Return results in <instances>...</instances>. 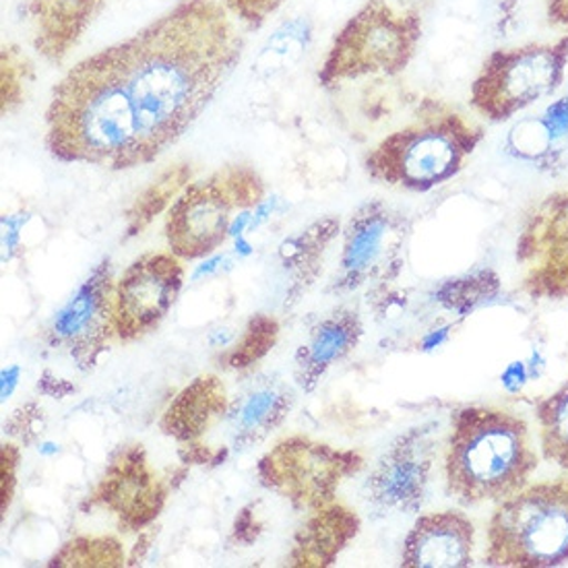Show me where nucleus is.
Returning <instances> with one entry per match:
<instances>
[{"mask_svg": "<svg viewBox=\"0 0 568 568\" xmlns=\"http://www.w3.org/2000/svg\"><path fill=\"white\" fill-rule=\"evenodd\" d=\"M292 405L294 395L284 385H265L248 393L234 409L230 407L227 412L234 447L248 449L256 443H263L284 424Z\"/></svg>", "mask_w": 568, "mask_h": 568, "instance_id": "21", "label": "nucleus"}, {"mask_svg": "<svg viewBox=\"0 0 568 568\" xmlns=\"http://www.w3.org/2000/svg\"><path fill=\"white\" fill-rule=\"evenodd\" d=\"M515 261L529 298L568 300V184L525 213Z\"/></svg>", "mask_w": 568, "mask_h": 568, "instance_id": "10", "label": "nucleus"}, {"mask_svg": "<svg viewBox=\"0 0 568 568\" xmlns=\"http://www.w3.org/2000/svg\"><path fill=\"white\" fill-rule=\"evenodd\" d=\"M280 323L270 314H255L242 331L236 345L224 356V366L230 371H246L265 358L277 344Z\"/></svg>", "mask_w": 568, "mask_h": 568, "instance_id": "27", "label": "nucleus"}, {"mask_svg": "<svg viewBox=\"0 0 568 568\" xmlns=\"http://www.w3.org/2000/svg\"><path fill=\"white\" fill-rule=\"evenodd\" d=\"M168 488L141 445L120 447L93 488L88 507L116 517L120 531L133 534L153 524L164 509Z\"/></svg>", "mask_w": 568, "mask_h": 568, "instance_id": "14", "label": "nucleus"}, {"mask_svg": "<svg viewBox=\"0 0 568 568\" xmlns=\"http://www.w3.org/2000/svg\"><path fill=\"white\" fill-rule=\"evenodd\" d=\"M313 40V26L306 17H298L284 23L275 31L258 52L253 64L258 73L273 75L287 67H296Z\"/></svg>", "mask_w": 568, "mask_h": 568, "instance_id": "25", "label": "nucleus"}, {"mask_svg": "<svg viewBox=\"0 0 568 568\" xmlns=\"http://www.w3.org/2000/svg\"><path fill=\"white\" fill-rule=\"evenodd\" d=\"M529 424L493 405H471L450 419L447 493L467 507L498 505L529 486L538 469Z\"/></svg>", "mask_w": 568, "mask_h": 568, "instance_id": "2", "label": "nucleus"}, {"mask_svg": "<svg viewBox=\"0 0 568 568\" xmlns=\"http://www.w3.org/2000/svg\"><path fill=\"white\" fill-rule=\"evenodd\" d=\"M359 525L358 513L337 500L313 510L308 521L296 534L287 565L296 568L331 567L347 544L358 536Z\"/></svg>", "mask_w": 568, "mask_h": 568, "instance_id": "20", "label": "nucleus"}, {"mask_svg": "<svg viewBox=\"0 0 568 568\" xmlns=\"http://www.w3.org/2000/svg\"><path fill=\"white\" fill-rule=\"evenodd\" d=\"M474 548L476 527L462 510H440L422 515L405 538L402 567H471Z\"/></svg>", "mask_w": 568, "mask_h": 568, "instance_id": "16", "label": "nucleus"}, {"mask_svg": "<svg viewBox=\"0 0 568 568\" xmlns=\"http://www.w3.org/2000/svg\"><path fill=\"white\" fill-rule=\"evenodd\" d=\"M184 284L174 253L139 256L114 287V329L122 344H133L158 329Z\"/></svg>", "mask_w": 568, "mask_h": 568, "instance_id": "12", "label": "nucleus"}, {"mask_svg": "<svg viewBox=\"0 0 568 568\" xmlns=\"http://www.w3.org/2000/svg\"><path fill=\"white\" fill-rule=\"evenodd\" d=\"M362 335L364 327L356 311L342 306L325 314L296 352L294 381L300 389L313 393L321 378L358 347Z\"/></svg>", "mask_w": 568, "mask_h": 568, "instance_id": "17", "label": "nucleus"}, {"mask_svg": "<svg viewBox=\"0 0 568 568\" xmlns=\"http://www.w3.org/2000/svg\"><path fill=\"white\" fill-rule=\"evenodd\" d=\"M180 459H182L184 464L191 465H217L224 462L225 450L213 449V447L203 445L201 440H195V443L182 445Z\"/></svg>", "mask_w": 568, "mask_h": 568, "instance_id": "32", "label": "nucleus"}, {"mask_svg": "<svg viewBox=\"0 0 568 568\" xmlns=\"http://www.w3.org/2000/svg\"><path fill=\"white\" fill-rule=\"evenodd\" d=\"M21 374L19 366H11L2 373V402H7L11 397V393L16 389L17 378Z\"/></svg>", "mask_w": 568, "mask_h": 568, "instance_id": "35", "label": "nucleus"}, {"mask_svg": "<svg viewBox=\"0 0 568 568\" xmlns=\"http://www.w3.org/2000/svg\"><path fill=\"white\" fill-rule=\"evenodd\" d=\"M114 277L105 258L79 285L75 296L54 314L48 344L73 358L79 371L90 373L116 339L114 329Z\"/></svg>", "mask_w": 568, "mask_h": 568, "instance_id": "11", "label": "nucleus"}, {"mask_svg": "<svg viewBox=\"0 0 568 568\" xmlns=\"http://www.w3.org/2000/svg\"><path fill=\"white\" fill-rule=\"evenodd\" d=\"M122 565V544L110 536L71 539L50 560V567L59 568H119Z\"/></svg>", "mask_w": 568, "mask_h": 568, "instance_id": "26", "label": "nucleus"}, {"mask_svg": "<svg viewBox=\"0 0 568 568\" xmlns=\"http://www.w3.org/2000/svg\"><path fill=\"white\" fill-rule=\"evenodd\" d=\"M265 201V182L253 168L227 164L207 179L189 182L165 211L170 253L182 261L211 256L232 236L242 213Z\"/></svg>", "mask_w": 568, "mask_h": 568, "instance_id": "6", "label": "nucleus"}, {"mask_svg": "<svg viewBox=\"0 0 568 568\" xmlns=\"http://www.w3.org/2000/svg\"><path fill=\"white\" fill-rule=\"evenodd\" d=\"M364 457L308 436H287L258 462L261 484L294 509H323L337 500L345 479L358 476Z\"/></svg>", "mask_w": 568, "mask_h": 568, "instance_id": "8", "label": "nucleus"}, {"mask_svg": "<svg viewBox=\"0 0 568 568\" xmlns=\"http://www.w3.org/2000/svg\"><path fill=\"white\" fill-rule=\"evenodd\" d=\"M422 28L416 9L368 0L335 33L318 69L321 88L333 91L368 77L402 75L418 52Z\"/></svg>", "mask_w": 568, "mask_h": 568, "instance_id": "5", "label": "nucleus"}, {"mask_svg": "<svg viewBox=\"0 0 568 568\" xmlns=\"http://www.w3.org/2000/svg\"><path fill=\"white\" fill-rule=\"evenodd\" d=\"M230 412L225 385L215 374H201L168 405L160 430L180 445L201 440Z\"/></svg>", "mask_w": 568, "mask_h": 568, "instance_id": "19", "label": "nucleus"}, {"mask_svg": "<svg viewBox=\"0 0 568 568\" xmlns=\"http://www.w3.org/2000/svg\"><path fill=\"white\" fill-rule=\"evenodd\" d=\"M38 426H44L42 424V409L36 404H30L16 412V416L9 419L4 430L19 438L23 445H31L38 438V434L42 433V430L38 433Z\"/></svg>", "mask_w": 568, "mask_h": 568, "instance_id": "31", "label": "nucleus"}, {"mask_svg": "<svg viewBox=\"0 0 568 568\" xmlns=\"http://www.w3.org/2000/svg\"><path fill=\"white\" fill-rule=\"evenodd\" d=\"M242 50L222 0H180L67 71L45 110V148L112 172L151 164L195 124Z\"/></svg>", "mask_w": 568, "mask_h": 568, "instance_id": "1", "label": "nucleus"}, {"mask_svg": "<svg viewBox=\"0 0 568 568\" xmlns=\"http://www.w3.org/2000/svg\"><path fill=\"white\" fill-rule=\"evenodd\" d=\"M539 449L546 462L568 471V381L536 405Z\"/></svg>", "mask_w": 568, "mask_h": 568, "instance_id": "24", "label": "nucleus"}, {"mask_svg": "<svg viewBox=\"0 0 568 568\" xmlns=\"http://www.w3.org/2000/svg\"><path fill=\"white\" fill-rule=\"evenodd\" d=\"M548 23L568 33V0H546Z\"/></svg>", "mask_w": 568, "mask_h": 568, "instance_id": "34", "label": "nucleus"}, {"mask_svg": "<svg viewBox=\"0 0 568 568\" xmlns=\"http://www.w3.org/2000/svg\"><path fill=\"white\" fill-rule=\"evenodd\" d=\"M486 565L552 568L568 562V474L498 503L486 529Z\"/></svg>", "mask_w": 568, "mask_h": 568, "instance_id": "4", "label": "nucleus"}, {"mask_svg": "<svg viewBox=\"0 0 568 568\" xmlns=\"http://www.w3.org/2000/svg\"><path fill=\"white\" fill-rule=\"evenodd\" d=\"M2 114L13 112L23 102L31 81V62L17 45L2 48Z\"/></svg>", "mask_w": 568, "mask_h": 568, "instance_id": "28", "label": "nucleus"}, {"mask_svg": "<svg viewBox=\"0 0 568 568\" xmlns=\"http://www.w3.org/2000/svg\"><path fill=\"white\" fill-rule=\"evenodd\" d=\"M505 151L544 176L558 179L568 174V85L538 114L519 119L510 126Z\"/></svg>", "mask_w": 568, "mask_h": 568, "instance_id": "15", "label": "nucleus"}, {"mask_svg": "<svg viewBox=\"0 0 568 568\" xmlns=\"http://www.w3.org/2000/svg\"><path fill=\"white\" fill-rule=\"evenodd\" d=\"M412 224L402 211L383 201H368L345 224L335 290L352 292L371 282L387 284L404 267Z\"/></svg>", "mask_w": 568, "mask_h": 568, "instance_id": "9", "label": "nucleus"}, {"mask_svg": "<svg viewBox=\"0 0 568 568\" xmlns=\"http://www.w3.org/2000/svg\"><path fill=\"white\" fill-rule=\"evenodd\" d=\"M484 136V126L459 108L426 95L404 126L368 150L364 170L389 189L428 193L464 170Z\"/></svg>", "mask_w": 568, "mask_h": 568, "instance_id": "3", "label": "nucleus"}, {"mask_svg": "<svg viewBox=\"0 0 568 568\" xmlns=\"http://www.w3.org/2000/svg\"><path fill=\"white\" fill-rule=\"evenodd\" d=\"M261 529H263V524L258 521V515H256L255 507H248V509L242 510L239 517H236V524H234V541H239V544H244V546H248V544H253L258 538V534H261Z\"/></svg>", "mask_w": 568, "mask_h": 568, "instance_id": "33", "label": "nucleus"}, {"mask_svg": "<svg viewBox=\"0 0 568 568\" xmlns=\"http://www.w3.org/2000/svg\"><path fill=\"white\" fill-rule=\"evenodd\" d=\"M567 67L568 33L552 42L498 48L481 62L469 104L488 122H509L562 90Z\"/></svg>", "mask_w": 568, "mask_h": 568, "instance_id": "7", "label": "nucleus"}, {"mask_svg": "<svg viewBox=\"0 0 568 568\" xmlns=\"http://www.w3.org/2000/svg\"><path fill=\"white\" fill-rule=\"evenodd\" d=\"M193 170L189 164H176L164 170L150 186L136 196L135 203L126 210V236L141 234L148 225L162 213L172 207L176 196L191 182Z\"/></svg>", "mask_w": 568, "mask_h": 568, "instance_id": "23", "label": "nucleus"}, {"mask_svg": "<svg viewBox=\"0 0 568 568\" xmlns=\"http://www.w3.org/2000/svg\"><path fill=\"white\" fill-rule=\"evenodd\" d=\"M21 462V450L16 445H2L0 449V494H2V515H7V510L13 503V494L17 486V467Z\"/></svg>", "mask_w": 568, "mask_h": 568, "instance_id": "30", "label": "nucleus"}, {"mask_svg": "<svg viewBox=\"0 0 568 568\" xmlns=\"http://www.w3.org/2000/svg\"><path fill=\"white\" fill-rule=\"evenodd\" d=\"M436 426L422 424L397 436L366 481V500L383 515L418 513L438 453Z\"/></svg>", "mask_w": 568, "mask_h": 568, "instance_id": "13", "label": "nucleus"}, {"mask_svg": "<svg viewBox=\"0 0 568 568\" xmlns=\"http://www.w3.org/2000/svg\"><path fill=\"white\" fill-rule=\"evenodd\" d=\"M342 224L335 217H323L318 222L308 225L296 236L285 240L280 246V261L285 270L294 271L298 277V290L304 285L313 284L318 275V265L323 263V256L327 253V246L339 234Z\"/></svg>", "mask_w": 568, "mask_h": 568, "instance_id": "22", "label": "nucleus"}, {"mask_svg": "<svg viewBox=\"0 0 568 568\" xmlns=\"http://www.w3.org/2000/svg\"><path fill=\"white\" fill-rule=\"evenodd\" d=\"M104 0H28L31 42L48 62L69 57Z\"/></svg>", "mask_w": 568, "mask_h": 568, "instance_id": "18", "label": "nucleus"}, {"mask_svg": "<svg viewBox=\"0 0 568 568\" xmlns=\"http://www.w3.org/2000/svg\"><path fill=\"white\" fill-rule=\"evenodd\" d=\"M285 0H222L227 13L246 30H261Z\"/></svg>", "mask_w": 568, "mask_h": 568, "instance_id": "29", "label": "nucleus"}]
</instances>
